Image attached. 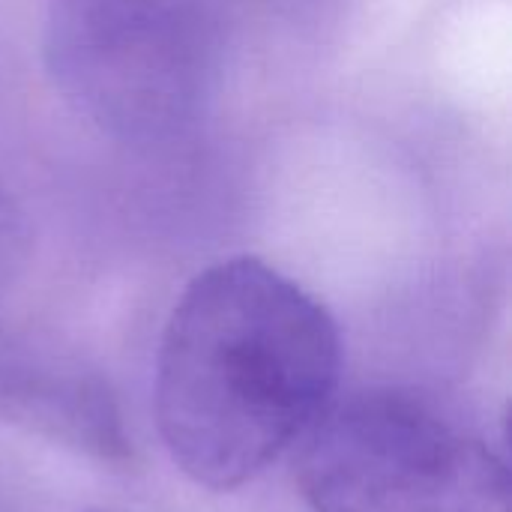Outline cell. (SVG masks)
I'll return each instance as SVG.
<instances>
[{
    "label": "cell",
    "mask_w": 512,
    "mask_h": 512,
    "mask_svg": "<svg viewBox=\"0 0 512 512\" xmlns=\"http://www.w3.org/2000/svg\"><path fill=\"white\" fill-rule=\"evenodd\" d=\"M342 336L327 306L261 258L201 270L156 357V423L174 465L231 492L279 462L333 405Z\"/></svg>",
    "instance_id": "obj_1"
},
{
    "label": "cell",
    "mask_w": 512,
    "mask_h": 512,
    "mask_svg": "<svg viewBox=\"0 0 512 512\" xmlns=\"http://www.w3.org/2000/svg\"><path fill=\"white\" fill-rule=\"evenodd\" d=\"M297 483L312 512H512L507 459L414 390H363L306 432Z\"/></svg>",
    "instance_id": "obj_2"
},
{
    "label": "cell",
    "mask_w": 512,
    "mask_h": 512,
    "mask_svg": "<svg viewBox=\"0 0 512 512\" xmlns=\"http://www.w3.org/2000/svg\"><path fill=\"white\" fill-rule=\"evenodd\" d=\"M48 54L66 96L120 135L168 132L204 84L201 27L177 0H54Z\"/></svg>",
    "instance_id": "obj_3"
}]
</instances>
